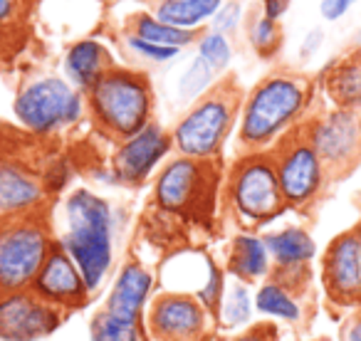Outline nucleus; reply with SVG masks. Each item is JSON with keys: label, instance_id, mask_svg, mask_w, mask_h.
Segmentation results:
<instances>
[{"label": "nucleus", "instance_id": "38", "mask_svg": "<svg viewBox=\"0 0 361 341\" xmlns=\"http://www.w3.org/2000/svg\"><path fill=\"white\" fill-rule=\"evenodd\" d=\"M351 232H354V235H356V242H359V252H361V221L356 223L354 228H351Z\"/></svg>", "mask_w": 361, "mask_h": 341}, {"label": "nucleus", "instance_id": "30", "mask_svg": "<svg viewBox=\"0 0 361 341\" xmlns=\"http://www.w3.org/2000/svg\"><path fill=\"white\" fill-rule=\"evenodd\" d=\"M226 277H228L226 270H223V267L218 265L216 260H211V262H208L206 280H203V285L198 287L196 292H193V297H196V299L201 302V304L206 306V309L211 311L213 316L218 314V306H221L223 294H226V287H228Z\"/></svg>", "mask_w": 361, "mask_h": 341}, {"label": "nucleus", "instance_id": "4", "mask_svg": "<svg viewBox=\"0 0 361 341\" xmlns=\"http://www.w3.org/2000/svg\"><path fill=\"white\" fill-rule=\"evenodd\" d=\"M245 89L238 75L226 72L218 77L216 85L193 104H188V109L171 129L176 154L198 161H221L223 146L240 119Z\"/></svg>", "mask_w": 361, "mask_h": 341}, {"label": "nucleus", "instance_id": "35", "mask_svg": "<svg viewBox=\"0 0 361 341\" xmlns=\"http://www.w3.org/2000/svg\"><path fill=\"white\" fill-rule=\"evenodd\" d=\"M341 341H361V306L351 311V316L341 326Z\"/></svg>", "mask_w": 361, "mask_h": 341}, {"label": "nucleus", "instance_id": "22", "mask_svg": "<svg viewBox=\"0 0 361 341\" xmlns=\"http://www.w3.org/2000/svg\"><path fill=\"white\" fill-rule=\"evenodd\" d=\"M255 314L265 316V321H272V324H302L305 321V297L292 292L282 282L267 277L255 290Z\"/></svg>", "mask_w": 361, "mask_h": 341}, {"label": "nucleus", "instance_id": "21", "mask_svg": "<svg viewBox=\"0 0 361 341\" xmlns=\"http://www.w3.org/2000/svg\"><path fill=\"white\" fill-rule=\"evenodd\" d=\"M116 62L111 57V52L106 50L102 42L97 40H77L67 47L65 62H62V70H65V80L70 82L75 89H80L85 94L106 70H111Z\"/></svg>", "mask_w": 361, "mask_h": 341}, {"label": "nucleus", "instance_id": "11", "mask_svg": "<svg viewBox=\"0 0 361 341\" xmlns=\"http://www.w3.org/2000/svg\"><path fill=\"white\" fill-rule=\"evenodd\" d=\"M216 329V316L191 292L176 290L154 294L141 319L144 341H211Z\"/></svg>", "mask_w": 361, "mask_h": 341}, {"label": "nucleus", "instance_id": "7", "mask_svg": "<svg viewBox=\"0 0 361 341\" xmlns=\"http://www.w3.org/2000/svg\"><path fill=\"white\" fill-rule=\"evenodd\" d=\"M55 245L57 235L45 211L0 218V294L30 290Z\"/></svg>", "mask_w": 361, "mask_h": 341}, {"label": "nucleus", "instance_id": "31", "mask_svg": "<svg viewBox=\"0 0 361 341\" xmlns=\"http://www.w3.org/2000/svg\"><path fill=\"white\" fill-rule=\"evenodd\" d=\"M126 50L134 57H139L141 62H151V65H166V62L176 60L180 50H173V47H161V45H151L146 40H139L134 35H124Z\"/></svg>", "mask_w": 361, "mask_h": 341}, {"label": "nucleus", "instance_id": "23", "mask_svg": "<svg viewBox=\"0 0 361 341\" xmlns=\"http://www.w3.org/2000/svg\"><path fill=\"white\" fill-rule=\"evenodd\" d=\"M144 3L151 6L156 20L178 30H198L203 20L221 11V0H144Z\"/></svg>", "mask_w": 361, "mask_h": 341}, {"label": "nucleus", "instance_id": "26", "mask_svg": "<svg viewBox=\"0 0 361 341\" xmlns=\"http://www.w3.org/2000/svg\"><path fill=\"white\" fill-rule=\"evenodd\" d=\"M252 316H255V292L250 290V285L231 280L216 314L218 329H247L252 324Z\"/></svg>", "mask_w": 361, "mask_h": 341}, {"label": "nucleus", "instance_id": "34", "mask_svg": "<svg viewBox=\"0 0 361 341\" xmlns=\"http://www.w3.org/2000/svg\"><path fill=\"white\" fill-rule=\"evenodd\" d=\"M351 6H354V0H322L319 13H322V18H326V20H339Z\"/></svg>", "mask_w": 361, "mask_h": 341}, {"label": "nucleus", "instance_id": "20", "mask_svg": "<svg viewBox=\"0 0 361 341\" xmlns=\"http://www.w3.org/2000/svg\"><path fill=\"white\" fill-rule=\"evenodd\" d=\"M319 85L334 109H361V50L334 57L322 70Z\"/></svg>", "mask_w": 361, "mask_h": 341}, {"label": "nucleus", "instance_id": "32", "mask_svg": "<svg viewBox=\"0 0 361 341\" xmlns=\"http://www.w3.org/2000/svg\"><path fill=\"white\" fill-rule=\"evenodd\" d=\"M240 6L238 3H226V6H221V11L216 13V18H213V30L221 32V35H231V32H235L238 23H240Z\"/></svg>", "mask_w": 361, "mask_h": 341}, {"label": "nucleus", "instance_id": "24", "mask_svg": "<svg viewBox=\"0 0 361 341\" xmlns=\"http://www.w3.org/2000/svg\"><path fill=\"white\" fill-rule=\"evenodd\" d=\"M203 32H206L203 27H198V30H178V27L164 25L149 13H134L124 23V35H134L139 40L151 42V45L173 47V50H183V47L198 42L203 37Z\"/></svg>", "mask_w": 361, "mask_h": 341}, {"label": "nucleus", "instance_id": "2", "mask_svg": "<svg viewBox=\"0 0 361 341\" xmlns=\"http://www.w3.org/2000/svg\"><path fill=\"white\" fill-rule=\"evenodd\" d=\"M65 230L57 245L75 260L92 297L106 285L116 265V216L106 198L77 188L62 203Z\"/></svg>", "mask_w": 361, "mask_h": 341}, {"label": "nucleus", "instance_id": "19", "mask_svg": "<svg viewBox=\"0 0 361 341\" xmlns=\"http://www.w3.org/2000/svg\"><path fill=\"white\" fill-rule=\"evenodd\" d=\"M228 277L243 285H260L272 275V260L267 252L265 235L255 230H240L233 235L231 245L226 252V265H223Z\"/></svg>", "mask_w": 361, "mask_h": 341}, {"label": "nucleus", "instance_id": "5", "mask_svg": "<svg viewBox=\"0 0 361 341\" xmlns=\"http://www.w3.org/2000/svg\"><path fill=\"white\" fill-rule=\"evenodd\" d=\"M221 201L245 230L267 225L287 211L270 151L240 154L233 161L223 176Z\"/></svg>", "mask_w": 361, "mask_h": 341}, {"label": "nucleus", "instance_id": "33", "mask_svg": "<svg viewBox=\"0 0 361 341\" xmlns=\"http://www.w3.org/2000/svg\"><path fill=\"white\" fill-rule=\"evenodd\" d=\"M231 341H280V329L272 321H260V324H250L243 329Z\"/></svg>", "mask_w": 361, "mask_h": 341}, {"label": "nucleus", "instance_id": "27", "mask_svg": "<svg viewBox=\"0 0 361 341\" xmlns=\"http://www.w3.org/2000/svg\"><path fill=\"white\" fill-rule=\"evenodd\" d=\"M90 341H144V331L136 321L99 309L90 319Z\"/></svg>", "mask_w": 361, "mask_h": 341}, {"label": "nucleus", "instance_id": "17", "mask_svg": "<svg viewBox=\"0 0 361 341\" xmlns=\"http://www.w3.org/2000/svg\"><path fill=\"white\" fill-rule=\"evenodd\" d=\"M156 290V275L136 257H129L114 272V280L106 292V299L102 309L121 316L126 321L141 324Z\"/></svg>", "mask_w": 361, "mask_h": 341}, {"label": "nucleus", "instance_id": "15", "mask_svg": "<svg viewBox=\"0 0 361 341\" xmlns=\"http://www.w3.org/2000/svg\"><path fill=\"white\" fill-rule=\"evenodd\" d=\"M272 260V280L305 297L312 285V267L317 260V242L302 225H285L265 235Z\"/></svg>", "mask_w": 361, "mask_h": 341}, {"label": "nucleus", "instance_id": "29", "mask_svg": "<svg viewBox=\"0 0 361 341\" xmlns=\"http://www.w3.org/2000/svg\"><path fill=\"white\" fill-rule=\"evenodd\" d=\"M196 45H198V57H201L216 75H221V77L226 75L233 60V47H231V42H228V37L216 30H206Z\"/></svg>", "mask_w": 361, "mask_h": 341}, {"label": "nucleus", "instance_id": "28", "mask_svg": "<svg viewBox=\"0 0 361 341\" xmlns=\"http://www.w3.org/2000/svg\"><path fill=\"white\" fill-rule=\"evenodd\" d=\"M216 80H218L216 72L196 55L178 80V101L180 104H193L198 97H203L213 85H216Z\"/></svg>", "mask_w": 361, "mask_h": 341}, {"label": "nucleus", "instance_id": "16", "mask_svg": "<svg viewBox=\"0 0 361 341\" xmlns=\"http://www.w3.org/2000/svg\"><path fill=\"white\" fill-rule=\"evenodd\" d=\"M30 292H35L42 302L60 309L62 314L82 309L92 299V292L87 290L85 280H82L80 267L60 245L52 247L47 260L42 262L40 272L30 285Z\"/></svg>", "mask_w": 361, "mask_h": 341}, {"label": "nucleus", "instance_id": "39", "mask_svg": "<svg viewBox=\"0 0 361 341\" xmlns=\"http://www.w3.org/2000/svg\"><path fill=\"white\" fill-rule=\"evenodd\" d=\"M0 218H3V213H0Z\"/></svg>", "mask_w": 361, "mask_h": 341}, {"label": "nucleus", "instance_id": "18", "mask_svg": "<svg viewBox=\"0 0 361 341\" xmlns=\"http://www.w3.org/2000/svg\"><path fill=\"white\" fill-rule=\"evenodd\" d=\"M47 206V186L30 166L16 159H0V213L27 216Z\"/></svg>", "mask_w": 361, "mask_h": 341}, {"label": "nucleus", "instance_id": "9", "mask_svg": "<svg viewBox=\"0 0 361 341\" xmlns=\"http://www.w3.org/2000/svg\"><path fill=\"white\" fill-rule=\"evenodd\" d=\"M16 119L37 136H52L75 126L85 114V94L65 77L45 75L25 82L13 101Z\"/></svg>", "mask_w": 361, "mask_h": 341}, {"label": "nucleus", "instance_id": "14", "mask_svg": "<svg viewBox=\"0 0 361 341\" xmlns=\"http://www.w3.org/2000/svg\"><path fill=\"white\" fill-rule=\"evenodd\" d=\"M65 316L30 290L0 294V341L50 339Z\"/></svg>", "mask_w": 361, "mask_h": 341}, {"label": "nucleus", "instance_id": "10", "mask_svg": "<svg viewBox=\"0 0 361 341\" xmlns=\"http://www.w3.org/2000/svg\"><path fill=\"white\" fill-rule=\"evenodd\" d=\"M305 126L331 183L349 178L361 166V109L312 111Z\"/></svg>", "mask_w": 361, "mask_h": 341}, {"label": "nucleus", "instance_id": "12", "mask_svg": "<svg viewBox=\"0 0 361 341\" xmlns=\"http://www.w3.org/2000/svg\"><path fill=\"white\" fill-rule=\"evenodd\" d=\"M319 285L334 309L354 311L361 306V252L351 228L331 237L322 252Z\"/></svg>", "mask_w": 361, "mask_h": 341}, {"label": "nucleus", "instance_id": "25", "mask_svg": "<svg viewBox=\"0 0 361 341\" xmlns=\"http://www.w3.org/2000/svg\"><path fill=\"white\" fill-rule=\"evenodd\" d=\"M243 27H245V37H247V42H250L252 52H255L260 60L270 62L282 52L285 30H282L280 23L265 18L260 3H252V6L247 8L245 18H243Z\"/></svg>", "mask_w": 361, "mask_h": 341}, {"label": "nucleus", "instance_id": "37", "mask_svg": "<svg viewBox=\"0 0 361 341\" xmlns=\"http://www.w3.org/2000/svg\"><path fill=\"white\" fill-rule=\"evenodd\" d=\"M322 40H324V32H322L319 27H314V30L307 32L305 42H302V57H305V60H310V57L322 47Z\"/></svg>", "mask_w": 361, "mask_h": 341}, {"label": "nucleus", "instance_id": "6", "mask_svg": "<svg viewBox=\"0 0 361 341\" xmlns=\"http://www.w3.org/2000/svg\"><path fill=\"white\" fill-rule=\"evenodd\" d=\"M221 170V161H198L176 154L161 166L154 181V208L183 221L208 218L218 201Z\"/></svg>", "mask_w": 361, "mask_h": 341}, {"label": "nucleus", "instance_id": "1", "mask_svg": "<svg viewBox=\"0 0 361 341\" xmlns=\"http://www.w3.org/2000/svg\"><path fill=\"white\" fill-rule=\"evenodd\" d=\"M317 82L290 67L272 70L245 92L238 121V154L270 151L312 114Z\"/></svg>", "mask_w": 361, "mask_h": 341}, {"label": "nucleus", "instance_id": "36", "mask_svg": "<svg viewBox=\"0 0 361 341\" xmlns=\"http://www.w3.org/2000/svg\"><path fill=\"white\" fill-rule=\"evenodd\" d=\"M260 6H262V13H265V18L280 23V18L285 16L287 8H290V0H260Z\"/></svg>", "mask_w": 361, "mask_h": 341}, {"label": "nucleus", "instance_id": "8", "mask_svg": "<svg viewBox=\"0 0 361 341\" xmlns=\"http://www.w3.org/2000/svg\"><path fill=\"white\" fill-rule=\"evenodd\" d=\"M270 156L275 163V173L280 181L282 196H285L287 211L310 216L322 203L331 181L314 144H312L305 121L292 131H287L270 149Z\"/></svg>", "mask_w": 361, "mask_h": 341}, {"label": "nucleus", "instance_id": "3", "mask_svg": "<svg viewBox=\"0 0 361 341\" xmlns=\"http://www.w3.org/2000/svg\"><path fill=\"white\" fill-rule=\"evenodd\" d=\"M156 94L144 70L114 65L85 92V114L106 141L121 144L154 121Z\"/></svg>", "mask_w": 361, "mask_h": 341}, {"label": "nucleus", "instance_id": "13", "mask_svg": "<svg viewBox=\"0 0 361 341\" xmlns=\"http://www.w3.org/2000/svg\"><path fill=\"white\" fill-rule=\"evenodd\" d=\"M173 151V139L166 126L159 121H151L139 134L129 136L126 141L116 144L111 156V178L119 186L139 188L146 178L156 170V166Z\"/></svg>", "mask_w": 361, "mask_h": 341}]
</instances>
